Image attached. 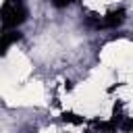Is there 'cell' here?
<instances>
[{
	"mask_svg": "<svg viewBox=\"0 0 133 133\" xmlns=\"http://www.w3.org/2000/svg\"><path fill=\"white\" fill-rule=\"evenodd\" d=\"M27 19V8L23 0H4L0 8V23L4 29H17Z\"/></svg>",
	"mask_w": 133,
	"mask_h": 133,
	"instance_id": "obj_1",
	"label": "cell"
},
{
	"mask_svg": "<svg viewBox=\"0 0 133 133\" xmlns=\"http://www.w3.org/2000/svg\"><path fill=\"white\" fill-rule=\"evenodd\" d=\"M123 21H125V8H116V10H110L102 17L100 27H118Z\"/></svg>",
	"mask_w": 133,
	"mask_h": 133,
	"instance_id": "obj_2",
	"label": "cell"
},
{
	"mask_svg": "<svg viewBox=\"0 0 133 133\" xmlns=\"http://www.w3.org/2000/svg\"><path fill=\"white\" fill-rule=\"evenodd\" d=\"M118 129L123 133H133V116H123L118 121Z\"/></svg>",
	"mask_w": 133,
	"mask_h": 133,
	"instance_id": "obj_4",
	"label": "cell"
},
{
	"mask_svg": "<svg viewBox=\"0 0 133 133\" xmlns=\"http://www.w3.org/2000/svg\"><path fill=\"white\" fill-rule=\"evenodd\" d=\"M73 2H77V0H54V6H56V8H62V6H69V4H73Z\"/></svg>",
	"mask_w": 133,
	"mask_h": 133,
	"instance_id": "obj_6",
	"label": "cell"
},
{
	"mask_svg": "<svg viewBox=\"0 0 133 133\" xmlns=\"http://www.w3.org/2000/svg\"><path fill=\"white\" fill-rule=\"evenodd\" d=\"M62 121H64V123H73V125H81V123H85V118L79 116V114H75V112H62Z\"/></svg>",
	"mask_w": 133,
	"mask_h": 133,
	"instance_id": "obj_5",
	"label": "cell"
},
{
	"mask_svg": "<svg viewBox=\"0 0 133 133\" xmlns=\"http://www.w3.org/2000/svg\"><path fill=\"white\" fill-rule=\"evenodd\" d=\"M21 39V33L17 29H6L4 33H0V56H4L8 52V48Z\"/></svg>",
	"mask_w": 133,
	"mask_h": 133,
	"instance_id": "obj_3",
	"label": "cell"
}]
</instances>
